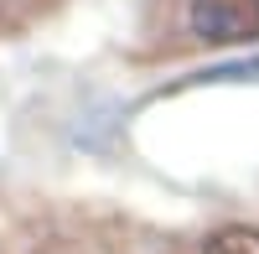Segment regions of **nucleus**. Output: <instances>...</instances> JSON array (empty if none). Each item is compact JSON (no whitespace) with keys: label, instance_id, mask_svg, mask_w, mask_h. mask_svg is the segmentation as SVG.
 Listing matches in <instances>:
<instances>
[{"label":"nucleus","instance_id":"obj_1","mask_svg":"<svg viewBox=\"0 0 259 254\" xmlns=\"http://www.w3.org/2000/svg\"><path fill=\"white\" fill-rule=\"evenodd\" d=\"M182 31L192 47H249L259 41V0H187Z\"/></svg>","mask_w":259,"mask_h":254},{"label":"nucleus","instance_id":"obj_3","mask_svg":"<svg viewBox=\"0 0 259 254\" xmlns=\"http://www.w3.org/2000/svg\"><path fill=\"white\" fill-rule=\"evenodd\" d=\"M57 0H0V36H11L21 26H31L36 16H47Z\"/></svg>","mask_w":259,"mask_h":254},{"label":"nucleus","instance_id":"obj_2","mask_svg":"<svg viewBox=\"0 0 259 254\" xmlns=\"http://www.w3.org/2000/svg\"><path fill=\"white\" fill-rule=\"evenodd\" d=\"M197 254H259V228L249 223H228V228H212L202 239Z\"/></svg>","mask_w":259,"mask_h":254}]
</instances>
